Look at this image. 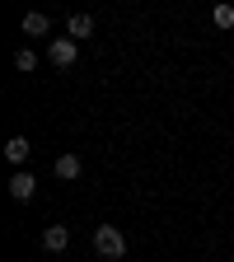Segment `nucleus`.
<instances>
[{"mask_svg":"<svg viewBox=\"0 0 234 262\" xmlns=\"http://www.w3.org/2000/svg\"><path fill=\"white\" fill-rule=\"evenodd\" d=\"M94 248H98V257L117 262V257H126V234H122L117 225H98L94 229Z\"/></svg>","mask_w":234,"mask_h":262,"instance_id":"nucleus-1","label":"nucleus"},{"mask_svg":"<svg viewBox=\"0 0 234 262\" xmlns=\"http://www.w3.org/2000/svg\"><path fill=\"white\" fill-rule=\"evenodd\" d=\"M47 61L61 66V71H71V66L80 61V47H75L71 38H52V42H47Z\"/></svg>","mask_w":234,"mask_h":262,"instance_id":"nucleus-2","label":"nucleus"},{"mask_svg":"<svg viewBox=\"0 0 234 262\" xmlns=\"http://www.w3.org/2000/svg\"><path fill=\"white\" fill-rule=\"evenodd\" d=\"M42 248L47 253H66L71 248V225H47L42 229Z\"/></svg>","mask_w":234,"mask_h":262,"instance_id":"nucleus-3","label":"nucleus"},{"mask_svg":"<svg viewBox=\"0 0 234 262\" xmlns=\"http://www.w3.org/2000/svg\"><path fill=\"white\" fill-rule=\"evenodd\" d=\"M33 192H38V178L19 169V173L10 178V196H14V202H33Z\"/></svg>","mask_w":234,"mask_h":262,"instance_id":"nucleus-4","label":"nucleus"},{"mask_svg":"<svg viewBox=\"0 0 234 262\" xmlns=\"http://www.w3.org/2000/svg\"><path fill=\"white\" fill-rule=\"evenodd\" d=\"M80 173H84V159H80V155H71V150H66V155L56 159V178H61V183H75Z\"/></svg>","mask_w":234,"mask_h":262,"instance_id":"nucleus-5","label":"nucleus"},{"mask_svg":"<svg viewBox=\"0 0 234 262\" xmlns=\"http://www.w3.org/2000/svg\"><path fill=\"white\" fill-rule=\"evenodd\" d=\"M28 155H33L28 136H10V141H5V159H10V164H19V169H24V164H28Z\"/></svg>","mask_w":234,"mask_h":262,"instance_id":"nucleus-6","label":"nucleus"},{"mask_svg":"<svg viewBox=\"0 0 234 262\" xmlns=\"http://www.w3.org/2000/svg\"><path fill=\"white\" fill-rule=\"evenodd\" d=\"M24 38H47V28H52V19L47 14H24Z\"/></svg>","mask_w":234,"mask_h":262,"instance_id":"nucleus-7","label":"nucleus"},{"mask_svg":"<svg viewBox=\"0 0 234 262\" xmlns=\"http://www.w3.org/2000/svg\"><path fill=\"white\" fill-rule=\"evenodd\" d=\"M66 33H71V42L89 38V33H94V14H71V19H66Z\"/></svg>","mask_w":234,"mask_h":262,"instance_id":"nucleus-8","label":"nucleus"},{"mask_svg":"<svg viewBox=\"0 0 234 262\" xmlns=\"http://www.w3.org/2000/svg\"><path fill=\"white\" fill-rule=\"evenodd\" d=\"M211 24L216 28H234V5H229V0H220V5L211 10Z\"/></svg>","mask_w":234,"mask_h":262,"instance_id":"nucleus-9","label":"nucleus"},{"mask_svg":"<svg viewBox=\"0 0 234 262\" xmlns=\"http://www.w3.org/2000/svg\"><path fill=\"white\" fill-rule=\"evenodd\" d=\"M14 66H19L24 75H33V71H38V52H33V47H19L14 52Z\"/></svg>","mask_w":234,"mask_h":262,"instance_id":"nucleus-10","label":"nucleus"}]
</instances>
